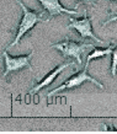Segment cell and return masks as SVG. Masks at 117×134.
<instances>
[{"instance_id":"obj_1","label":"cell","mask_w":117,"mask_h":134,"mask_svg":"<svg viewBox=\"0 0 117 134\" xmlns=\"http://www.w3.org/2000/svg\"><path fill=\"white\" fill-rule=\"evenodd\" d=\"M16 3L19 4V6L22 10V17H21V21L19 24V27H17V31L15 33V38L12 43L8 47V49L15 47V46L19 44V42L21 41V38L36 26L38 22H46V19L43 17V11H35V10H31L25 6V4L21 1V0H16Z\"/></svg>"},{"instance_id":"obj_2","label":"cell","mask_w":117,"mask_h":134,"mask_svg":"<svg viewBox=\"0 0 117 134\" xmlns=\"http://www.w3.org/2000/svg\"><path fill=\"white\" fill-rule=\"evenodd\" d=\"M51 48L58 49L59 53H62L63 57L74 60L77 66L80 68L83 65L81 55L86 51H93L94 46L91 43H84V42H78V41H74V40H70V38H65L64 41L52 44Z\"/></svg>"},{"instance_id":"obj_3","label":"cell","mask_w":117,"mask_h":134,"mask_svg":"<svg viewBox=\"0 0 117 134\" xmlns=\"http://www.w3.org/2000/svg\"><path fill=\"white\" fill-rule=\"evenodd\" d=\"M88 68H89V63L85 64V66L83 68V70L78 71V73H75L74 75H72L69 79H67L61 86H58V87H56V89H53L52 91L47 92V98L49 100L52 96L57 95L58 92H63V91H67V90L78 89V87H80V86L83 85V84H85V82H93L95 86L100 87L101 90H104L105 89V86L102 85L100 81H97L96 79H94L93 76H90L89 74H88Z\"/></svg>"},{"instance_id":"obj_4","label":"cell","mask_w":117,"mask_h":134,"mask_svg":"<svg viewBox=\"0 0 117 134\" xmlns=\"http://www.w3.org/2000/svg\"><path fill=\"white\" fill-rule=\"evenodd\" d=\"M33 53L35 51L30 53V54H26V55H20V57H11L6 51L3 52V57H4V63H5V70L1 77L5 79V77L10 75L12 73H17V71H21L24 69H30L32 70V66H31V58L33 57Z\"/></svg>"},{"instance_id":"obj_5","label":"cell","mask_w":117,"mask_h":134,"mask_svg":"<svg viewBox=\"0 0 117 134\" xmlns=\"http://www.w3.org/2000/svg\"><path fill=\"white\" fill-rule=\"evenodd\" d=\"M69 26L70 29H74L79 33V36L81 38H91L94 42H96L99 43L100 46H105V44H109L107 42L102 41L100 40L99 37L94 33L93 31V25H91V20H90V17L88 16V12L85 10L84 12V16L81 17V19H74V17H69Z\"/></svg>"},{"instance_id":"obj_6","label":"cell","mask_w":117,"mask_h":134,"mask_svg":"<svg viewBox=\"0 0 117 134\" xmlns=\"http://www.w3.org/2000/svg\"><path fill=\"white\" fill-rule=\"evenodd\" d=\"M38 3L42 6V11L45 15H47V21H49L51 19L63 14H68V15H74L78 14L75 10H70V9L64 8L61 4L59 0H38Z\"/></svg>"},{"instance_id":"obj_7","label":"cell","mask_w":117,"mask_h":134,"mask_svg":"<svg viewBox=\"0 0 117 134\" xmlns=\"http://www.w3.org/2000/svg\"><path fill=\"white\" fill-rule=\"evenodd\" d=\"M69 66H74V68H78L77 66V64H75V62L74 60H68V62H64V63H62V64H58L54 68L53 70H51L47 75H46L42 80H40V81L37 82L36 85L33 86L32 89L30 90L28 92L30 93H36V92H38L40 90H42L43 87H46V86H48V85H51L53 81H54V79H56L59 74L63 71L64 69H67V68H69Z\"/></svg>"},{"instance_id":"obj_8","label":"cell","mask_w":117,"mask_h":134,"mask_svg":"<svg viewBox=\"0 0 117 134\" xmlns=\"http://www.w3.org/2000/svg\"><path fill=\"white\" fill-rule=\"evenodd\" d=\"M116 47V43L115 42H111L109 44V48H105V49H100V48H95L94 47L93 48V52L90 53L89 55H88V58H86V63H90L91 60H94V59H97V58H102L105 57V55H107V54H111V52H112V49Z\"/></svg>"},{"instance_id":"obj_9","label":"cell","mask_w":117,"mask_h":134,"mask_svg":"<svg viewBox=\"0 0 117 134\" xmlns=\"http://www.w3.org/2000/svg\"><path fill=\"white\" fill-rule=\"evenodd\" d=\"M110 73H111L112 77H115L117 74V46L111 52V69H110Z\"/></svg>"},{"instance_id":"obj_10","label":"cell","mask_w":117,"mask_h":134,"mask_svg":"<svg viewBox=\"0 0 117 134\" xmlns=\"http://www.w3.org/2000/svg\"><path fill=\"white\" fill-rule=\"evenodd\" d=\"M97 1H99V0H75L77 6H79L80 4H83V5H85V6H91V8L96 6Z\"/></svg>"},{"instance_id":"obj_11","label":"cell","mask_w":117,"mask_h":134,"mask_svg":"<svg viewBox=\"0 0 117 134\" xmlns=\"http://www.w3.org/2000/svg\"><path fill=\"white\" fill-rule=\"evenodd\" d=\"M101 130H102V132H109V130H111V132H117V129L112 124H105V123L101 124Z\"/></svg>"},{"instance_id":"obj_12","label":"cell","mask_w":117,"mask_h":134,"mask_svg":"<svg viewBox=\"0 0 117 134\" xmlns=\"http://www.w3.org/2000/svg\"><path fill=\"white\" fill-rule=\"evenodd\" d=\"M113 21H117V15H113L112 17H110V19H107L106 21H104V24H102V27L107 26V25L111 24V22H113Z\"/></svg>"},{"instance_id":"obj_13","label":"cell","mask_w":117,"mask_h":134,"mask_svg":"<svg viewBox=\"0 0 117 134\" xmlns=\"http://www.w3.org/2000/svg\"><path fill=\"white\" fill-rule=\"evenodd\" d=\"M110 1H112V3H117V0H110Z\"/></svg>"}]
</instances>
